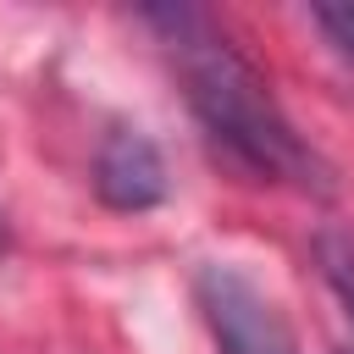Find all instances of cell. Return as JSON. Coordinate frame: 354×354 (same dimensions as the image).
<instances>
[{"label": "cell", "mask_w": 354, "mask_h": 354, "mask_svg": "<svg viewBox=\"0 0 354 354\" xmlns=\"http://www.w3.org/2000/svg\"><path fill=\"white\" fill-rule=\"evenodd\" d=\"M194 304L216 337L221 354H299L288 321L277 315V304L238 271V266H199L194 277Z\"/></svg>", "instance_id": "cell-2"}, {"label": "cell", "mask_w": 354, "mask_h": 354, "mask_svg": "<svg viewBox=\"0 0 354 354\" xmlns=\"http://www.w3.org/2000/svg\"><path fill=\"white\" fill-rule=\"evenodd\" d=\"M315 266H321L332 299L343 304V315H348V326H354V238H348V232H321V238H315Z\"/></svg>", "instance_id": "cell-4"}, {"label": "cell", "mask_w": 354, "mask_h": 354, "mask_svg": "<svg viewBox=\"0 0 354 354\" xmlns=\"http://www.w3.org/2000/svg\"><path fill=\"white\" fill-rule=\"evenodd\" d=\"M310 17H315V28L332 39V50H337V55L354 66V0H337V6H315Z\"/></svg>", "instance_id": "cell-5"}, {"label": "cell", "mask_w": 354, "mask_h": 354, "mask_svg": "<svg viewBox=\"0 0 354 354\" xmlns=\"http://www.w3.org/2000/svg\"><path fill=\"white\" fill-rule=\"evenodd\" d=\"M144 22L160 33L188 111L199 116L205 138L243 166L260 183H293V188H326L321 183V160L315 149L293 133V122L282 116L271 83L238 55V44L194 6H149Z\"/></svg>", "instance_id": "cell-1"}, {"label": "cell", "mask_w": 354, "mask_h": 354, "mask_svg": "<svg viewBox=\"0 0 354 354\" xmlns=\"http://www.w3.org/2000/svg\"><path fill=\"white\" fill-rule=\"evenodd\" d=\"M166 188H171L166 183V160H160L149 133L116 127V133L100 138V149H94V194L111 210H133V216L155 210L166 199Z\"/></svg>", "instance_id": "cell-3"}]
</instances>
